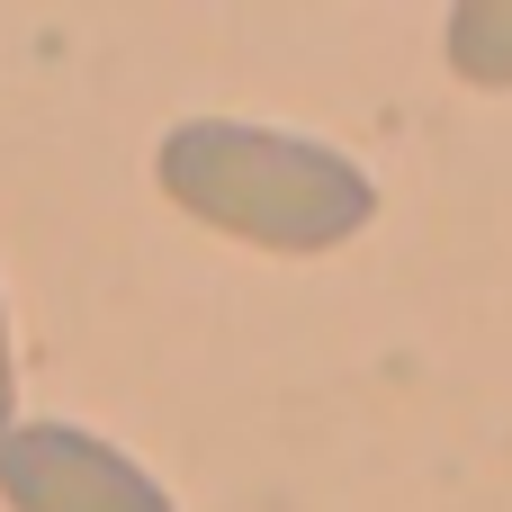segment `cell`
<instances>
[{"mask_svg": "<svg viewBox=\"0 0 512 512\" xmlns=\"http://www.w3.org/2000/svg\"><path fill=\"white\" fill-rule=\"evenodd\" d=\"M153 180L180 216L261 243V252H333L351 234H369L378 216V180L306 135L279 126H243V117H189L162 135Z\"/></svg>", "mask_w": 512, "mask_h": 512, "instance_id": "1", "label": "cell"}, {"mask_svg": "<svg viewBox=\"0 0 512 512\" xmlns=\"http://www.w3.org/2000/svg\"><path fill=\"white\" fill-rule=\"evenodd\" d=\"M0 495L9 512H171V495L126 450H108L99 432H72V423H9Z\"/></svg>", "mask_w": 512, "mask_h": 512, "instance_id": "2", "label": "cell"}, {"mask_svg": "<svg viewBox=\"0 0 512 512\" xmlns=\"http://www.w3.org/2000/svg\"><path fill=\"white\" fill-rule=\"evenodd\" d=\"M450 72L477 90H512V0H459L450 9Z\"/></svg>", "mask_w": 512, "mask_h": 512, "instance_id": "3", "label": "cell"}, {"mask_svg": "<svg viewBox=\"0 0 512 512\" xmlns=\"http://www.w3.org/2000/svg\"><path fill=\"white\" fill-rule=\"evenodd\" d=\"M0 441H9V315H0Z\"/></svg>", "mask_w": 512, "mask_h": 512, "instance_id": "4", "label": "cell"}]
</instances>
